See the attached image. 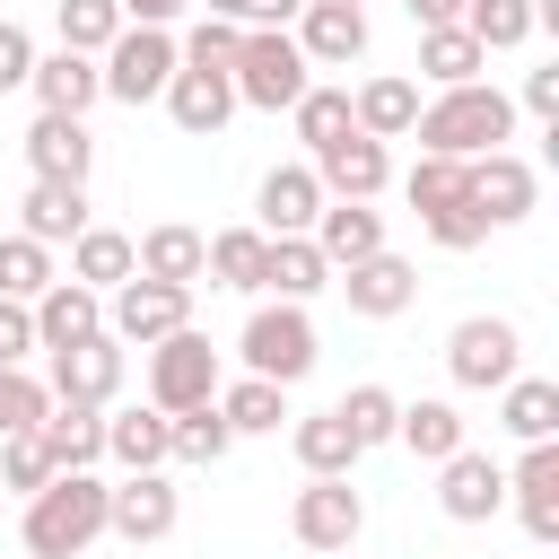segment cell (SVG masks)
<instances>
[{
  "instance_id": "obj_48",
  "label": "cell",
  "mask_w": 559,
  "mask_h": 559,
  "mask_svg": "<svg viewBox=\"0 0 559 559\" xmlns=\"http://www.w3.org/2000/svg\"><path fill=\"white\" fill-rule=\"evenodd\" d=\"M26 70H35V44H26V26H9V17H0V96H9V87H26Z\"/></svg>"
},
{
  "instance_id": "obj_33",
  "label": "cell",
  "mask_w": 559,
  "mask_h": 559,
  "mask_svg": "<svg viewBox=\"0 0 559 559\" xmlns=\"http://www.w3.org/2000/svg\"><path fill=\"white\" fill-rule=\"evenodd\" d=\"M297 463H306L314 480H349V463H358V437L341 428V411H314V419H297Z\"/></svg>"
},
{
  "instance_id": "obj_42",
  "label": "cell",
  "mask_w": 559,
  "mask_h": 559,
  "mask_svg": "<svg viewBox=\"0 0 559 559\" xmlns=\"http://www.w3.org/2000/svg\"><path fill=\"white\" fill-rule=\"evenodd\" d=\"M114 35H122V9L114 0H61V52H87L96 61Z\"/></svg>"
},
{
  "instance_id": "obj_14",
  "label": "cell",
  "mask_w": 559,
  "mask_h": 559,
  "mask_svg": "<svg viewBox=\"0 0 559 559\" xmlns=\"http://www.w3.org/2000/svg\"><path fill=\"white\" fill-rule=\"evenodd\" d=\"M533 201H542V175H533L515 148H489V157H472V210H480L489 227H515V218H533Z\"/></svg>"
},
{
  "instance_id": "obj_5",
  "label": "cell",
  "mask_w": 559,
  "mask_h": 559,
  "mask_svg": "<svg viewBox=\"0 0 559 559\" xmlns=\"http://www.w3.org/2000/svg\"><path fill=\"white\" fill-rule=\"evenodd\" d=\"M201 402H218V349H210V332H166L157 349H148V411H166V419H183V411H201Z\"/></svg>"
},
{
  "instance_id": "obj_47",
  "label": "cell",
  "mask_w": 559,
  "mask_h": 559,
  "mask_svg": "<svg viewBox=\"0 0 559 559\" xmlns=\"http://www.w3.org/2000/svg\"><path fill=\"white\" fill-rule=\"evenodd\" d=\"M26 349H35V314L0 297V367H26Z\"/></svg>"
},
{
  "instance_id": "obj_24",
  "label": "cell",
  "mask_w": 559,
  "mask_h": 559,
  "mask_svg": "<svg viewBox=\"0 0 559 559\" xmlns=\"http://www.w3.org/2000/svg\"><path fill=\"white\" fill-rule=\"evenodd\" d=\"M314 253H323L332 271H349V262L384 253V218H376L367 201H323V218H314Z\"/></svg>"
},
{
  "instance_id": "obj_10",
  "label": "cell",
  "mask_w": 559,
  "mask_h": 559,
  "mask_svg": "<svg viewBox=\"0 0 559 559\" xmlns=\"http://www.w3.org/2000/svg\"><path fill=\"white\" fill-rule=\"evenodd\" d=\"M288 533L306 542V550H349L358 533H367V498L349 489V480H306L297 489V507H288Z\"/></svg>"
},
{
  "instance_id": "obj_43",
  "label": "cell",
  "mask_w": 559,
  "mask_h": 559,
  "mask_svg": "<svg viewBox=\"0 0 559 559\" xmlns=\"http://www.w3.org/2000/svg\"><path fill=\"white\" fill-rule=\"evenodd\" d=\"M393 419H402V402H393L384 384H349V402H341V428L358 437V454H367V445H384V437H393Z\"/></svg>"
},
{
  "instance_id": "obj_44",
  "label": "cell",
  "mask_w": 559,
  "mask_h": 559,
  "mask_svg": "<svg viewBox=\"0 0 559 559\" xmlns=\"http://www.w3.org/2000/svg\"><path fill=\"white\" fill-rule=\"evenodd\" d=\"M52 472H61V463H52V445H44L35 428H17V437H0V489H26V498H35V489H44Z\"/></svg>"
},
{
  "instance_id": "obj_51",
  "label": "cell",
  "mask_w": 559,
  "mask_h": 559,
  "mask_svg": "<svg viewBox=\"0 0 559 559\" xmlns=\"http://www.w3.org/2000/svg\"><path fill=\"white\" fill-rule=\"evenodd\" d=\"M411 9V26L428 35V26H463V0H402Z\"/></svg>"
},
{
  "instance_id": "obj_19",
  "label": "cell",
  "mask_w": 559,
  "mask_h": 559,
  "mask_svg": "<svg viewBox=\"0 0 559 559\" xmlns=\"http://www.w3.org/2000/svg\"><path fill=\"white\" fill-rule=\"evenodd\" d=\"M26 314H35V349H70V341H96L105 332V297L79 288V280H52Z\"/></svg>"
},
{
  "instance_id": "obj_36",
  "label": "cell",
  "mask_w": 559,
  "mask_h": 559,
  "mask_svg": "<svg viewBox=\"0 0 559 559\" xmlns=\"http://www.w3.org/2000/svg\"><path fill=\"white\" fill-rule=\"evenodd\" d=\"M218 419H227L236 437H262V428H280V419H288V384L245 376V384H227V393H218Z\"/></svg>"
},
{
  "instance_id": "obj_16",
  "label": "cell",
  "mask_w": 559,
  "mask_h": 559,
  "mask_svg": "<svg viewBox=\"0 0 559 559\" xmlns=\"http://www.w3.org/2000/svg\"><path fill=\"white\" fill-rule=\"evenodd\" d=\"M26 166H35V183H87V166H96L87 122H79V114H35V131H26Z\"/></svg>"
},
{
  "instance_id": "obj_41",
  "label": "cell",
  "mask_w": 559,
  "mask_h": 559,
  "mask_svg": "<svg viewBox=\"0 0 559 559\" xmlns=\"http://www.w3.org/2000/svg\"><path fill=\"white\" fill-rule=\"evenodd\" d=\"M262 253H271V236L262 227H227V236H210V271L227 280V288H262Z\"/></svg>"
},
{
  "instance_id": "obj_29",
  "label": "cell",
  "mask_w": 559,
  "mask_h": 559,
  "mask_svg": "<svg viewBox=\"0 0 559 559\" xmlns=\"http://www.w3.org/2000/svg\"><path fill=\"white\" fill-rule=\"evenodd\" d=\"M35 437L52 445V463H61V472H87V463L105 454V411H87V402H52Z\"/></svg>"
},
{
  "instance_id": "obj_52",
  "label": "cell",
  "mask_w": 559,
  "mask_h": 559,
  "mask_svg": "<svg viewBox=\"0 0 559 559\" xmlns=\"http://www.w3.org/2000/svg\"><path fill=\"white\" fill-rule=\"evenodd\" d=\"M306 0H245V26H288Z\"/></svg>"
},
{
  "instance_id": "obj_12",
  "label": "cell",
  "mask_w": 559,
  "mask_h": 559,
  "mask_svg": "<svg viewBox=\"0 0 559 559\" xmlns=\"http://www.w3.org/2000/svg\"><path fill=\"white\" fill-rule=\"evenodd\" d=\"M114 384H122V341H114V332L52 349V384H44L52 402H87V411H105V402H114Z\"/></svg>"
},
{
  "instance_id": "obj_17",
  "label": "cell",
  "mask_w": 559,
  "mask_h": 559,
  "mask_svg": "<svg viewBox=\"0 0 559 559\" xmlns=\"http://www.w3.org/2000/svg\"><path fill=\"white\" fill-rule=\"evenodd\" d=\"M297 52L323 61V70H349L367 52V9H341V0H306L297 9Z\"/></svg>"
},
{
  "instance_id": "obj_26",
  "label": "cell",
  "mask_w": 559,
  "mask_h": 559,
  "mask_svg": "<svg viewBox=\"0 0 559 559\" xmlns=\"http://www.w3.org/2000/svg\"><path fill=\"white\" fill-rule=\"evenodd\" d=\"M17 210H26V227H17V236H35L44 253H52L61 236H70V245L87 236V183H35Z\"/></svg>"
},
{
  "instance_id": "obj_53",
  "label": "cell",
  "mask_w": 559,
  "mask_h": 559,
  "mask_svg": "<svg viewBox=\"0 0 559 559\" xmlns=\"http://www.w3.org/2000/svg\"><path fill=\"white\" fill-rule=\"evenodd\" d=\"M201 17H227V26H245V0H201Z\"/></svg>"
},
{
  "instance_id": "obj_27",
  "label": "cell",
  "mask_w": 559,
  "mask_h": 559,
  "mask_svg": "<svg viewBox=\"0 0 559 559\" xmlns=\"http://www.w3.org/2000/svg\"><path fill=\"white\" fill-rule=\"evenodd\" d=\"M349 122H358V131H367V140H402V131H411V122H419V87H411V79H393V70H384V79H367V87H358V96H349Z\"/></svg>"
},
{
  "instance_id": "obj_22",
  "label": "cell",
  "mask_w": 559,
  "mask_h": 559,
  "mask_svg": "<svg viewBox=\"0 0 559 559\" xmlns=\"http://www.w3.org/2000/svg\"><path fill=\"white\" fill-rule=\"evenodd\" d=\"M341 288H349V314H402L411 297H419V271L402 262V253H367V262H349L341 271Z\"/></svg>"
},
{
  "instance_id": "obj_45",
  "label": "cell",
  "mask_w": 559,
  "mask_h": 559,
  "mask_svg": "<svg viewBox=\"0 0 559 559\" xmlns=\"http://www.w3.org/2000/svg\"><path fill=\"white\" fill-rule=\"evenodd\" d=\"M44 411H52V393H44L26 367H0V437H17V428H44Z\"/></svg>"
},
{
  "instance_id": "obj_35",
  "label": "cell",
  "mask_w": 559,
  "mask_h": 559,
  "mask_svg": "<svg viewBox=\"0 0 559 559\" xmlns=\"http://www.w3.org/2000/svg\"><path fill=\"white\" fill-rule=\"evenodd\" d=\"M480 61H489V52H480L463 26H428V35H419V70H428L437 87H472V79H480Z\"/></svg>"
},
{
  "instance_id": "obj_50",
  "label": "cell",
  "mask_w": 559,
  "mask_h": 559,
  "mask_svg": "<svg viewBox=\"0 0 559 559\" xmlns=\"http://www.w3.org/2000/svg\"><path fill=\"white\" fill-rule=\"evenodd\" d=\"M122 9V26H166V17H183L192 0H114Z\"/></svg>"
},
{
  "instance_id": "obj_11",
  "label": "cell",
  "mask_w": 559,
  "mask_h": 559,
  "mask_svg": "<svg viewBox=\"0 0 559 559\" xmlns=\"http://www.w3.org/2000/svg\"><path fill=\"white\" fill-rule=\"evenodd\" d=\"M175 515H183V498H175L166 472H131V480L105 489V533H122V542H166Z\"/></svg>"
},
{
  "instance_id": "obj_28",
  "label": "cell",
  "mask_w": 559,
  "mask_h": 559,
  "mask_svg": "<svg viewBox=\"0 0 559 559\" xmlns=\"http://www.w3.org/2000/svg\"><path fill=\"white\" fill-rule=\"evenodd\" d=\"M323 280H332V262L314 253V236H271V253H262V288H280V306H306Z\"/></svg>"
},
{
  "instance_id": "obj_20",
  "label": "cell",
  "mask_w": 559,
  "mask_h": 559,
  "mask_svg": "<svg viewBox=\"0 0 559 559\" xmlns=\"http://www.w3.org/2000/svg\"><path fill=\"white\" fill-rule=\"evenodd\" d=\"M131 262H140V280L192 288V280L210 271V236H201V227H183V218H166V227H148V236L131 245Z\"/></svg>"
},
{
  "instance_id": "obj_18",
  "label": "cell",
  "mask_w": 559,
  "mask_h": 559,
  "mask_svg": "<svg viewBox=\"0 0 559 559\" xmlns=\"http://www.w3.org/2000/svg\"><path fill=\"white\" fill-rule=\"evenodd\" d=\"M253 210H262V236H314V218H323L314 166H271L262 192H253Z\"/></svg>"
},
{
  "instance_id": "obj_40",
  "label": "cell",
  "mask_w": 559,
  "mask_h": 559,
  "mask_svg": "<svg viewBox=\"0 0 559 559\" xmlns=\"http://www.w3.org/2000/svg\"><path fill=\"white\" fill-rule=\"evenodd\" d=\"M288 114H297V140H306V148H332V140L358 131V122H349V87H306Z\"/></svg>"
},
{
  "instance_id": "obj_2",
  "label": "cell",
  "mask_w": 559,
  "mask_h": 559,
  "mask_svg": "<svg viewBox=\"0 0 559 559\" xmlns=\"http://www.w3.org/2000/svg\"><path fill=\"white\" fill-rule=\"evenodd\" d=\"M105 533V480L96 472H52L26 498V550L35 559H79Z\"/></svg>"
},
{
  "instance_id": "obj_6",
  "label": "cell",
  "mask_w": 559,
  "mask_h": 559,
  "mask_svg": "<svg viewBox=\"0 0 559 559\" xmlns=\"http://www.w3.org/2000/svg\"><path fill=\"white\" fill-rule=\"evenodd\" d=\"M445 376H454L463 393L515 384V376H524V341H515V323H507V314H463V323L445 332Z\"/></svg>"
},
{
  "instance_id": "obj_30",
  "label": "cell",
  "mask_w": 559,
  "mask_h": 559,
  "mask_svg": "<svg viewBox=\"0 0 559 559\" xmlns=\"http://www.w3.org/2000/svg\"><path fill=\"white\" fill-rule=\"evenodd\" d=\"M393 437H402L419 463H445V454H463V411H454V402H402Z\"/></svg>"
},
{
  "instance_id": "obj_34",
  "label": "cell",
  "mask_w": 559,
  "mask_h": 559,
  "mask_svg": "<svg viewBox=\"0 0 559 559\" xmlns=\"http://www.w3.org/2000/svg\"><path fill=\"white\" fill-rule=\"evenodd\" d=\"M507 393V428L524 437V445H550L559 437V384L550 376H515V384H498Z\"/></svg>"
},
{
  "instance_id": "obj_37",
  "label": "cell",
  "mask_w": 559,
  "mask_h": 559,
  "mask_svg": "<svg viewBox=\"0 0 559 559\" xmlns=\"http://www.w3.org/2000/svg\"><path fill=\"white\" fill-rule=\"evenodd\" d=\"M227 419H218V402H201V411H183V419H166V463H218L227 454Z\"/></svg>"
},
{
  "instance_id": "obj_55",
  "label": "cell",
  "mask_w": 559,
  "mask_h": 559,
  "mask_svg": "<svg viewBox=\"0 0 559 559\" xmlns=\"http://www.w3.org/2000/svg\"><path fill=\"white\" fill-rule=\"evenodd\" d=\"M332 559H349V550H332Z\"/></svg>"
},
{
  "instance_id": "obj_39",
  "label": "cell",
  "mask_w": 559,
  "mask_h": 559,
  "mask_svg": "<svg viewBox=\"0 0 559 559\" xmlns=\"http://www.w3.org/2000/svg\"><path fill=\"white\" fill-rule=\"evenodd\" d=\"M463 35L480 52H507V44L533 35V0H463Z\"/></svg>"
},
{
  "instance_id": "obj_54",
  "label": "cell",
  "mask_w": 559,
  "mask_h": 559,
  "mask_svg": "<svg viewBox=\"0 0 559 559\" xmlns=\"http://www.w3.org/2000/svg\"><path fill=\"white\" fill-rule=\"evenodd\" d=\"M341 9H358V0H341Z\"/></svg>"
},
{
  "instance_id": "obj_21",
  "label": "cell",
  "mask_w": 559,
  "mask_h": 559,
  "mask_svg": "<svg viewBox=\"0 0 559 559\" xmlns=\"http://www.w3.org/2000/svg\"><path fill=\"white\" fill-rule=\"evenodd\" d=\"M166 114H175L192 140H218V131H227V114H236L227 70H175V79H166Z\"/></svg>"
},
{
  "instance_id": "obj_13",
  "label": "cell",
  "mask_w": 559,
  "mask_h": 559,
  "mask_svg": "<svg viewBox=\"0 0 559 559\" xmlns=\"http://www.w3.org/2000/svg\"><path fill=\"white\" fill-rule=\"evenodd\" d=\"M314 183H323V201H376L393 183V157H384V140L349 131V140L314 148Z\"/></svg>"
},
{
  "instance_id": "obj_25",
  "label": "cell",
  "mask_w": 559,
  "mask_h": 559,
  "mask_svg": "<svg viewBox=\"0 0 559 559\" xmlns=\"http://www.w3.org/2000/svg\"><path fill=\"white\" fill-rule=\"evenodd\" d=\"M26 87H35V105H44V114H87V105L105 96V79H96V61H87V52H44V61L26 70Z\"/></svg>"
},
{
  "instance_id": "obj_38",
  "label": "cell",
  "mask_w": 559,
  "mask_h": 559,
  "mask_svg": "<svg viewBox=\"0 0 559 559\" xmlns=\"http://www.w3.org/2000/svg\"><path fill=\"white\" fill-rule=\"evenodd\" d=\"M44 288H52V253L35 236H0V297L9 306H35Z\"/></svg>"
},
{
  "instance_id": "obj_7",
  "label": "cell",
  "mask_w": 559,
  "mask_h": 559,
  "mask_svg": "<svg viewBox=\"0 0 559 559\" xmlns=\"http://www.w3.org/2000/svg\"><path fill=\"white\" fill-rule=\"evenodd\" d=\"M236 358H245V376H262V384H297V376L314 367V323H306V306H253Z\"/></svg>"
},
{
  "instance_id": "obj_9",
  "label": "cell",
  "mask_w": 559,
  "mask_h": 559,
  "mask_svg": "<svg viewBox=\"0 0 559 559\" xmlns=\"http://www.w3.org/2000/svg\"><path fill=\"white\" fill-rule=\"evenodd\" d=\"M192 323V288H166V280H122L114 288V306H105V332L114 341H131V349H157L166 332H183Z\"/></svg>"
},
{
  "instance_id": "obj_3",
  "label": "cell",
  "mask_w": 559,
  "mask_h": 559,
  "mask_svg": "<svg viewBox=\"0 0 559 559\" xmlns=\"http://www.w3.org/2000/svg\"><path fill=\"white\" fill-rule=\"evenodd\" d=\"M314 61L297 52V35H280V26H245V44H236V61H227V87H236V105H253V114H288L314 79H306Z\"/></svg>"
},
{
  "instance_id": "obj_46",
  "label": "cell",
  "mask_w": 559,
  "mask_h": 559,
  "mask_svg": "<svg viewBox=\"0 0 559 559\" xmlns=\"http://www.w3.org/2000/svg\"><path fill=\"white\" fill-rule=\"evenodd\" d=\"M236 44H245V26H227V17H201L175 52H183V70H227L236 61Z\"/></svg>"
},
{
  "instance_id": "obj_31",
  "label": "cell",
  "mask_w": 559,
  "mask_h": 559,
  "mask_svg": "<svg viewBox=\"0 0 559 559\" xmlns=\"http://www.w3.org/2000/svg\"><path fill=\"white\" fill-rule=\"evenodd\" d=\"M131 271H140V262H131V236H114V227H87V236L70 245V280H79V288H96V297H105V288H122Z\"/></svg>"
},
{
  "instance_id": "obj_23",
  "label": "cell",
  "mask_w": 559,
  "mask_h": 559,
  "mask_svg": "<svg viewBox=\"0 0 559 559\" xmlns=\"http://www.w3.org/2000/svg\"><path fill=\"white\" fill-rule=\"evenodd\" d=\"M515 515H524V533L550 550L559 542V445H524V463H515Z\"/></svg>"
},
{
  "instance_id": "obj_32",
  "label": "cell",
  "mask_w": 559,
  "mask_h": 559,
  "mask_svg": "<svg viewBox=\"0 0 559 559\" xmlns=\"http://www.w3.org/2000/svg\"><path fill=\"white\" fill-rule=\"evenodd\" d=\"M105 454L122 472H157L166 463V411H114L105 419Z\"/></svg>"
},
{
  "instance_id": "obj_15",
  "label": "cell",
  "mask_w": 559,
  "mask_h": 559,
  "mask_svg": "<svg viewBox=\"0 0 559 559\" xmlns=\"http://www.w3.org/2000/svg\"><path fill=\"white\" fill-rule=\"evenodd\" d=\"M437 507H445L454 524H489V515L507 507V472H498L489 454H472V445H463V454H445V463H437Z\"/></svg>"
},
{
  "instance_id": "obj_49",
  "label": "cell",
  "mask_w": 559,
  "mask_h": 559,
  "mask_svg": "<svg viewBox=\"0 0 559 559\" xmlns=\"http://www.w3.org/2000/svg\"><path fill=\"white\" fill-rule=\"evenodd\" d=\"M524 114L559 122V61H550V70H524Z\"/></svg>"
},
{
  "instance_id": "obj_8",
  "label": "cell",
  "mask_w": 559,
  "mask_h": 559,
  "mask_svg": "<svg viewBox=\"0 0 559 559\" xmlns=\"http://www.w3.org/2000/svg\"><path fill=\"white\" fill-rule=\"evenodd\" d=\"M183 70V52H175V35L166 26H122L114 44H105V96H122V105H148V96H166V79Z\"/></svg>"
},
{
  "instance_id": "obj_4",
  "label": "cell",
  "mask_w": 559,
  "mask_h": 559,
  "mask_svg": "<svg viewBox=\"0 0 559 559\" xmlns=\"http://www.w3.org/2000/svg\"><path fill=\"white\" fill-rule=\"evenodd\" d=\"M402 192H411L419 227H428L445 253H472V245L489 236V218L472 210V166H463V157H419V166L402 175Z\"/></svg>"
},
{
  "instance_id": "obj_1",
  "label": "cell",
  "mask_w": 559,
  "mask_h": 559,
  "mask_svg": "<svg viewBox=\"0 0 559 559\" xmlns=\"http://www.w3.org/2000/svg\"><path fill=\"white\" fill-rule=\"evenodd\" d=\"M419 157H489V148H507V131H515V96H498V87H445L437 105H419Z\"/></svg>"
}]
</instances>
